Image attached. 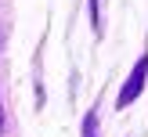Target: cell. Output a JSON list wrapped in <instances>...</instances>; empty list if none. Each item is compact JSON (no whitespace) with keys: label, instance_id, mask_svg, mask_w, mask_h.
I'll use <instances>...</instances> for the list:
<instances>
[{"label":"cell","instance_id":"cell-1","mask_svg":"<svg viewBox=\"0 0 148 137\" xmlns=\"http://www.w3.org/2000/svg\"><path fill=\"white\" fill-rule=\"evenodd\" d=\"M145 72H148V54H145L141 61L134 65V72H130L127 87H123V90H119V108L134 105V97H137V94H141V87H145Z\"/></svg>","mask_w":148,"mask_h":137},{"label":"cell","instance_id":"cell-2","mask_svg":"<svg viewBox=\"0 0 148 137\" xmlns=\"http://www.w3.org/2000/svg\"><path fill=\"white\" fill-rule=\"evenodd\" d=\"M94 126H98V119H94V115H87V123H83V137H94Z\"/></svg>","mask_w":148,"mask_h":137},{"label":"cell","instance_id":"cell-3","mask_svg":"<svg viewBox=\"0 0 148 137\" xmlns=\"http://www.w3.org/2000/svg\"><path fill=\"white\" fill-rule=\"evenodd\" d=\"M0 126H4V112H0Z\"/></svg>","mask_w":148,"mask_h":137}]
</instances>
